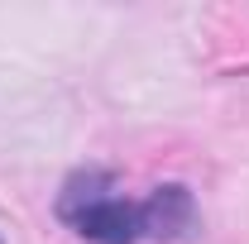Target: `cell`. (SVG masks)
<instances>
[{
    "instance_id": "6da1fadb",
    "label": "cell",
    "mask_w": 249,
    "mask_h": 244,
    "mask_svg": "<svg viewBox=\"0 0 249 244\" xmlns=\"http://www.w3.org/2000/svg\"><path fill=\"white\" fill-rule=\"evenodd\" d=\"M58 220L91 244H187L201 235V211L182 182L154 187L149 196H124L110 173H72L58 192Z\"/></svg>"
}]
</instances>
